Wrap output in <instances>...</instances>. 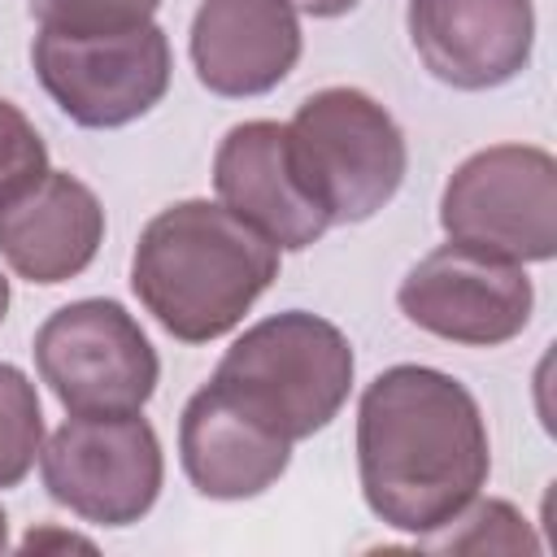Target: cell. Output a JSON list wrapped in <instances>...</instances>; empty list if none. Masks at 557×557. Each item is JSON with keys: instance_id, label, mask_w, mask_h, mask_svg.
<instances>
[{"instance_id": "cell-15", "label": "cell", "mask_w": 557, "mask_h": 557, "mask_svg": "<svg viewBox=\"0 0 557 557\" xmlns=\"http://www.w3.org/2000/svg\"><path fill=\"white\" fill-rule=\"evenodd\" d=\"M413 548L431 553H535L540 540L531 535L527 518L509 500H470L444 527L413 535Z\"/></svg>"}, {"instance_id": "cell-10", "label": "cell", "mask_w": 557, "mask_h": 557, "mask_svg": "<svg viewBox=\"0 0 557 557\" xmlns=\"http://www.w3.org/2000/svg\"><path fill=\"white\" fill-rule=\"evenodd\" d=\"M405 22L426 74L457 91L518 78L535 48L531 0H409Z\"/></svg>"}, {"instance_id": "cell-21", "label": "cell", "mask_w": 557, "mask_h": 557, "mask_svg": "<svg viewBox=\"0 0 557 557\" xmlns=\"http://www.w3.org/2000/svg\"><path fill=\"white\" fill-rule=\"evenodd\" d=\"M4 313H9V278L0 274V322H4Z\"/></svg>"}, {"instance_id": "cell-5", "label": "cell", "mask_w": 557, "mask_h": 557, "mask_svg": "<svg viewBox=\"0 0 557 557\" xmlns=\"http://www.w3.org/2000/svg\"><path fill=\"white\" fill-rule=\"evenodd\" d=\"M448 239L505 261L557 257V161L535 144H492L466 157L440 196Z\"/></svg>"}, {"instance_id": "cell-17", "label": "cell", "mask_w": 557, "mask_h": 557, "mask_svg": "<svg viewBox=\"0 0 557 557\" xmlns=\"http://www.w3.org/2000/svg\"><path fill=\"white\" fill-rule=\"evenodd\" d=\"M161 0H30V17L52 35H117L148 26Z\"/></svg>"}, {"instance_id": "cell-9", "label": "cell", "mask_w": 557, "mask_h": 557, "mask_svg": "<svg viewBox=\"0 0 557 557\" xmlns=\"http://www.w3.org/2000/svg\"><path fill=\"white\" fill-rule=\"evenodd\" d=\"M396 305L426 335L466 348H496L531 322L535 287L518 261L448 239L400 278Z\"/></svg>"}, {"instance_id": "cell-13", "label": "cell", "mask_w": 557, "mask_h": 557, "mask_svg": "<svg viewBox=\"0 0 557 557\" xmlns=\"http://www.w3.org/2000/svg\"><path fill=\"white\" fill-rule=\"evenodd\" d=\"M300 17L287 0H200L191 17L196 78L226 100L274 91L300 61Z\"/></svg>"}, {"instance_id": "cell-1", "label": "cell", "mask_w": 557, "mask_h": 557, "mask_svg": "<svg viewBox=\"0 0 557 557\" xmlns=\"http://www.w3.org/2000/svg\"><path fill=\"white\" fill-rule=\"evenodd\" d=\"M492 470L487 422L466 383L431 366L383 370L357 405V474L370 513L405 535L444 527Z\"/></svg>"}, {"instance_id": "cell-22", "label": "cell", "mask_w": 557, "mask_h": 557, "mask_svg": "<svg viewBox=\"0 0 557 557\" xmlns=\"http://www.w3.org/2000/svg\"><path fill=\"white\" fill-rule=\"evenodd\" d=\"M9 548V518H4V509H0V553Z\"/></svg>"}, {"instance_id": "cell-3", "label": "cell", "mask_w": 557, "mask_h": 557, "mask_svg": "<svg viewBox=\"0 0 557 557\" xmlns=\"http://www.w3.org/2000/svg\"><path fill=\"white\" fill-rule=\"evenodd\" d=\"M348 335L305 309L248 326L218 361L213 383L283 440L318 435L352 392Z\"/></svg>"}, {"instance_id": "cell-2", "label": "cell", "mask_w": 557, "mask_h": 557, "mask_svg": "<svg viewBox=\"0 0 557 557\" xmlns=\"http://www.w3.org/2000/svg\"><path fill=\"white\" fill-rule=\"evenodd\" d=\"M278 278V248L213 200L161 209L135 244L131 287L139 305L183 344H209Z\"/></svg>"}, {"instance_id": "cell-7", "label": "cell", "mask_w": 557, "mask_h": 557, "mask_svg": "<svg viewBox=\"0 0 557 557\" xmlns=\"http://www.w3.org/2000/svg\"><path fill=\"white\" fill-rule=\"evenodd\" d=\"M35 370L65 413H135L152 400L161 361L117 300H74L35 331Z\"/></svg>"}, {"instance_id": "cell-8", "label": "cell", "mask_w": 557, "mask_h": 557, "mask_svg": "<svg viewBox=\"0 0 557 557\" xmlns=\"http://www.w3.org/2000/svg\"><path fill=\"white\" fill-rule=\"evenodd\" d=\"M30 65L70 122L113 131L161 104L170 87V39L157 22L117 35L39 30L30 44Z\"/></svg>"}, {"instance_id": "cell-20", "label": "cell", "mask_w": 557, "mask_h": 557, "mask_svg": "<svg viewBox=\"0 0 557 557\" xmlns=\"http://www.w3.org/2000/svg\"><path fill=\"white\" fill-rule=\"evenodd\" d=\"M296 13H309V17H339L348 9H357L361 0H287Z\"/></svg>"}, {"instance_id": "cell-11", "label": "cell", "mask_w": 557, "mask_h": 557, "mask_svg": "<svg viewBox=\"0 0 557 557\" xmlns=\"http://www.w3.org/2000/svg\"><path fill=\"white\" fill-rule=\"evenodd\" d=\"M104 239L96 191L65 174L39 170L0 196V257L26 283H65L83 274Z\"/></svg>"}, {"instance_id": "cell-19", "label": "cell", "mask_w": 557, "mask_h": 557, "mask_svg": "<svg viewBox=\"0 0 557 557\" xmlns=\"http://www.w3.org/2000/svg\"><path fill=\"white\" fill-rule=\"evenodd\" d=\"M44 548H91V540H83L74 531H52V527H39L22 540V553H44Z\"/></svg>"}, {"instance_id": "cell-6", "label": "cell", "mask_w": 557, "mask_h": 557, "mask_svg": "<svg viewBox=\"0 0 557 557\" xmlns=\"http://www.w3.org/2000/svg\"><path fill=\"white\" fill-rule=\"evenodd\" d=\"M39 474L57 505L96 527L139 522L165 479L161 440L135 413H70L39 448Z\"/></svg>"}, {"instance_id": "cell-16", "label": "cell", "mask_w": 557, "mask_h": 557, "mask_svg": "<svg viewBox=\"0 0 557 557\" xmlns=\"http://www.w3.org/2000/svg\"><path fill=\"white\" fill-rule=\"evenodd\" d=\"M44 448V409L35 383L0 361V492L17 487Z\"/></svg>"}, {"instance_id": "cell-18", "label": "cell", "mask_w": 557, "mask_h": 557, "mask_svg": "<svg viewBox=\"0 0 557 557\" xmlns=\"http://www.w3.org/2000/svg\"><path fill=\"white\" fill-rule=\"evenodd\" d=\"M39 170H48V148H44L35 122L13 100L0 96V196Z\"/></svg>"}, {"instance_id": "cell-12", "label": "cell", "mask_w": 557, "mask_h": 557, "mask_svg": "<svg viewBox=\"0 0 557 557\" xmlns=\"http://www.w3.org/2000/svg\"><path fill=\"white\" fill-rule=\"evenodd\" d=\"M213 187L218 205L244 218L278 252H300L331 231L326 213L305 196L292 174L283 122L257 117L231 126L213 152Z\"/></svg>"}, {"instance_id": "cell-14", "label": "cell", "mask_w": 557, "mask_h": 557, "mask_svg": "<svg viewBox=\"0 0 557 557\" xmlns=\"http://www.w3.org/2000/svg\"><path fill=\"white\" fill-rule=\"evenodd\" d=\"M178 457L200 496L248 500L283 479L292 440L261 426L209 379L178 418Z\"/></svg>"}, {"instance_id": "cell-4", "label": "cell", "mask_w": 557, "mask_h": 557, "mask_svg": "<svg viewBox=\"0 0 557 557\" xmlns=\"http://www.w3.org/2000/svg\"><path fill=\"white\" fill-rule=\"evenodd\" d=\"M287 161L331 226L374 218L405 183L409 148L396 117L361 87H322L287 122Z\"/></svg>"}]
</instances>
